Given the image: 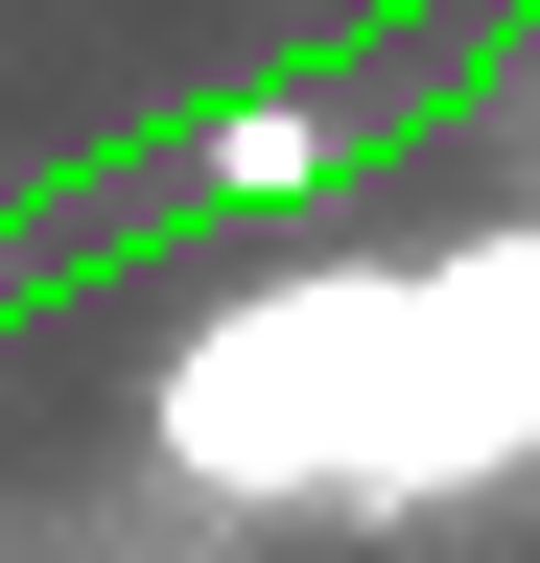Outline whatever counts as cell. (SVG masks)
Masks as SVG:
<instances>
[{
  "label": "cell",
  "mask_w": 540,
  "mask_h": 563,
  "mask_svg": "<svg viewBox=\"0 0 540 563\" xmlns=\"http://www.w3.org/2000/svg\"><path fill=\"white\" fill-rule=\"evenodd\" d=\"M517 470H540V235H423L353 517H447V493H517Z\"/></svg>",
  "instance_id": "2"
},
{
  "label": "cell",
  "mask_w": 540,
  "mask_h": 563,
  "mask_svg": "<svg viewBox=\"0 0 540 563\" xmlns=\"http://www.w3.org/2000/svg\"><path fill=\"white\" fill-rule=\"evenodd\" d=\"M329 141H353L329 95H258V118H212V141H188V188H212V211H258V188H306Z\"/></svg>",
  "instance_id": "3"
},
{
  "label": "cell",
  "mask_w": 540,
  "mask_h": 563,
  "mask_svg": "<svg viewBox=\"0 0 540 563\" xmlns=\"http://www.w3.org/2000/svg\"><path fill=\"white\" fill-rule=\"evenodd\" d=\"M399 306H423V258H283V282H235L212 329H165L142 446L212 493V517H353V446L399 399Z\"/></svg>",
  "instance_id": "1"
}]
</instances>
